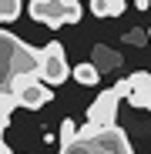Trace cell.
I'll return each instance as SVG.
<instances>
[{"mask_svg":"<svg viewBox=\"0 0 151 154\" xmlns=\"http://www.w3.org/2000/svg\"><path fill=\"white\" fill-rule=\"evenodd\" d=\"M61 4L67 7V20H71V23L81 20V0H61Z\"/></svg>","mask_w":151,"mask_h":154,"instance_id":"obj_13","label":"cell"},{"mask_svg":"<svg viewBox=\"0 0 151 154\" xmlns=\"http://www.w3.org/2000/svg\"><path fill=\"white\" fill-rule=\"evenodd\" d=\"M14 107H20V104H17V97L10 94V87H0V131L10 124V111Z\"/></svg>","mask_w":151,"mask_h":154,"instance_id":"obj_10","label":"cell"},{"mask_svg":"<svg viewBox=\"0 0 151 154\" xmlns=\"http://www.w3.org/2000/svg\"><path fill=\"white\" fill-rule=\"evenodd\" d=\"M128 10L124 0H91V14L94 17H121Z\"/></svg>","mask_w":151,"mask_h":154,"instance_id":"obj_8","label":"cell"},{"mask_svg":"<svg viewBox=\"0 0 151 154\" xmlns=\"http://www.w3.org/2000/svg\"><path fill=\"white\" fill-rule=\"evenodd\" d=\"M91 64H94L97 70H118V67H121V54L111 50V47H104V44H97L94 54H91Z\"/></svg>","mask_w":151,"mask_h":154,"instance_id":"obj_7","label":"cell"},{"mask_svg":"<svg viewBox=\"0 0 151 154\" xmlns=\"http://www.w3.org/2000/svg\"><path fill=\"white\" fill-rule=\"evenodd\" d=\"M71 74H74V81H77V84H84V87H94V84L101 81V70H97L91 60H81Z\"/></svg>","mask_w":151,"mask_h":154,"instance_id":"obj_9","label":"cell"},{"mask_svg":"<svg viewBox=\"0 0 151 154\" xmlns=\"http://www.w3.org/2000/svg\"><path fill=\"white\" fill-rule=\"evenodd\" d=\"M128 84H131L128 104H131V107H148V104H151V74L134 70V74L128 77Z\"/></svg>","mask_w":151,"mask_h":154,"instance_id":"obj_6","label":"cell"},{"mask_svg":"<svg viewBox=\"0 0 151 154\" xmlns=\"http://www.w3.org/2000/svg\"><path fill=\"white\" fill-rule=\"evenodd\" d=\"M148 111H151V104H148Z\"/></svg>","mask_w":151,"mask_h":154,"instance_id":"obj_17","label":"cell"},{"mask_svg":"<svg viewBox=\"0 0 151 154\" xmlns=\"http://www.w3.org/2000/svg\"><path fill=\"white\" fill-rule=\"evenodd\" d=\"M71 141H77V124L67 117V121H61V144H71Z\"/></svg>","mask_w":151,"mask_h":154,"instance_id":"obj_12","label":"cell"},{"mask_svg":"<svg viewBox=\"0 0 151 154\" xmlns=\"http://www.w3.org/2000/svg\"><path fill=\"white\" fill-rule=\"evenodd\" d=\"M37 77H40L44 84H50V87L64 84L67 77H71V67H67V57H64L61 40H50V44H44L37 50Z\"/></svg>","mask_w":151,"mask_h":154,"instance_id":"obj_2","label":"cell"},{"mask_svg":"<svg viewBox=\"0 0 151 154\" xmlns=\"http://www.w3.org/2000/svg\"><path fill=\"white\" fill-rule=\"evenodd\" d=\"M7 87H10V94L17 97V104L27 107V111H40L47 100H50V87L40 81L37 74H10Z\"/></svg>","mask_w":151,"mask_h":154,"instance_id":"obj_1","label":"cell"},{"mask_svg":"<svg viewBox=\"0 0 151 154\" xmlns=\"http://www.w3.org/2000/svg\"><path fill=\"white\" fill-rule=\"evenodd\" d=\"M124 40H128V44H134V47H141V44L148 40V34H144V30H138V27H131L128 34H124Z\"/></svg>","mask_w":151,"mask_h":154,"instance_id":"obj_14","label":"cell"},{"mask_svg":"<svg viewBox=\"0 0 151 154\" xmlns=\"http://www.w3.org/2000/svg\"><path fill=\"white\" fill-rule=\"evenodd\" d=\"M20 7H24V0H0V23H10L20 17Z\"/></svg>","mask_w":151,"mask_h":154,"instance_id":"obj_11","label":"cell"},{"mask_svg":"<svg viewBox=\"0 0 151 154\" xmlns=\"http://www.w3.org/2000/svg\"><path fill=\"white\" fill-rule=\"evenodd\" d=\"M148 40H151V30H148Z\"/></svg>","mask_w":151,"mask_h":154,"instance_id":"obj_16","label":"cell"},{"mask_svg":"<svg viewBox=\"0 0 151 154\" xmlns=\"http://www.w3.org/2000/svg\"><path fill=\"white\" fill-rule=\"evenodd\" d=\"M27 10H30V17H34L37 23H44V27H50V30L71 23V20H67V7L61 4V0H30Z\"/></svg>","mask_w":151,"mask_h":154,"instance_id":"obj_4","label":"cell"},{"mask_svg":"<svg viewBox=\"0 0 151 154\" xmlns=\"http://www.w3.org/2000/svg\"><path fill=\"white\" fill-rule=\"evenodd\" d=\"M121 100H124V97H121L114 87L101 91V94L94 97V104L87 107V124L97 127V131H108V127H114V117H118V104H121Z\"/></svg>","mask_w":151,"mask_h":154,"instance_id":"obj_3","label":"cell"},{"mask_svg":"<svg viewBox=\"0 0 151 154\" xmlns=\"http://www.w3.org/2000/svg\"><path fill=\"white\" fill-rule=\"evenodd\" d=\"M91 144L101 151V154H134L131 151V141L121 127H108V131H97L91 137Z\"/></svg>","mask_w":151,"mask_h":154,"instance_id":"obj_5","label":"cell"},{"mask_svg":"<svg viewBox=\"0 0 151 154\" xmlns=\"http://www.w3.org/2000/svg\"><path fill=\"white\" fill-rule=\"evenodd\" d=\"M134 10H151V0H134Z\"/></svg>","mask_w":151,"mask_h":154,"instance_id":"obj_15","label":"cell"}]
</instances>
